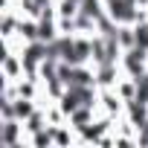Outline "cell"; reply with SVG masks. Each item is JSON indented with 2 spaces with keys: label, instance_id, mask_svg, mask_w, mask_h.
Returning a JSON list of instances; mask_svg holds the SVG:
<instances>
[]
</instances>
